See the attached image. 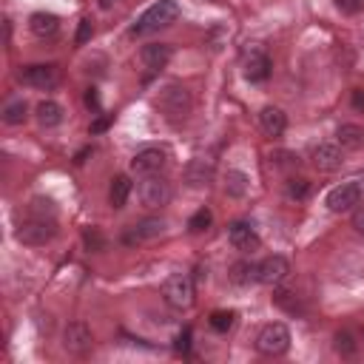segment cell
I'll return each mask as SVG.
<instances>
[{"instance_id": "obj_1", "label": "cell", "mask_w": 364, "mask_h": 364, "mask_svg": "<svg viewBox=\"0 0 364 364\" xmlns=\"http://www.w3.org/2000/svg\"><path fill=\"white\" fill-rule=\"evenodd\" d=\"M156 108H159V114L168 122H185L188 114H191V108H193L191 91L185 85H179V82H168L156 94Z\"/></svg>"}, {"instance_id": "obj_2", "label": "cell", "mask_w": 364, "mask_h": 364, "mask_svg": "<svg viewBox=\"0 0 364 364\" xmlns=\"http://www.w3.org/2000/svg\"><path fill=\"white\" fill-rule=\"evenodd\" d=\"M176 17H179V3L176 0H156L139 14V20L134 23V34H154V31L168 28L171 23H176Z\"/></svg>"}, {"instance_id": "obj_3", "label": "cell", "mask_w": 364, "mask_h": 364, "mask_svg": "<svg viewBox=\"0 0 364 364\" xmlns=\"http://www.w3.org/2000/svg\"><path fill=\"white\" fill-rule=\"evenodd\" d=\"M290 347V330L282 321H270L256 336V350L262 355H284Z\"/></svg>"}, {"instance_id": "obj_4", "label": "cell", "mask_w": 364, "mask_h": 364, "mask_svg": "<svg viewBox=\"0 0 364 364\" xmlns=\"http://www.w3.org/2000/svg\"><path fill=\"white\" fill-rule=\"evenodd\" d=\"M14 236H17V242H23V245H46V242H51V239L57 236V225H54V219L28 216V219H23V222L17 225Z\"/></svg>"}, {"instance_id": "obj_5", "label": "cell", "mask_w": 364, "mask_h": 364, "mask_svg": "<svg viewBox=\"0 0 364 364\" xmlns=\"http://www.w3.org/2000/svg\"><path fill=\"white\" fill-rule=\"evenodd\" d=\"M162 296H165V301L171 307H179V310L191 307L193 304V282H191V276H185V273L168 276L165 284H162Z\"/></svg>"}, {"instance_id": "obj_6", "label": "cell", "mask_w": 364, "mask_h": 364, "mask_svg": "<svg viewBox=\"0 0 364 364\" xmlns=\"http://www.w3.org/2000/svg\"><path fill=\"white\" fill-rule=\"evenodd\" d=\"M361 205V185L358 182H341L327 193V208L333 213H347Z\"/></svg>"}, {"instance_id": "obj_7", "label": "cell", "mask_w": 364, "mask_h": 364, "mask_svg": "<svg viewBox=\"0 0 364 364\" xmlns=\"http://www.w3.org/2000/svg\"><path fill=\"white\" fill-rule=\"evenodd\" d=\"M136 193H139V202L145 208H162L171 199V185L165 179H159V176H145L139 182V191Z\"/></svg>"}, {"instance_id": "obj_8", "label": "cell", "mask_w": 364, "mask_h": 364, "mask_svg": "<svg viewBox=\"0 0 364 364\" xmlns=\"http://www.w3.org/2000/svg\"><path fill=\"white\" fill-rule=\"evenodd\" d=\"M91 344H94V336H91V330H88V324L71 321V324L63 330V347H65V353H71V355H85V353L91 350Z\"/></svg>"}, {"instance_id": "obj_9", "label": "cell", "mask_w": 364, "mask_h": 364, "mask_svg": "<svg viewBox=\"0 0 364 364\" xmlns=\"http://www.w3.org/2000/svg\"><path fill=\"white\" fill-rule=\"evenodd\" d=\"M20 80H23L26 85H31V88L48 91V88H54V85L60 82V71H57V65H43V63H37V65H26V68L20 71Z\"/></svg>"}, {"instance_id": "obj_10", "label": "cell", "mask_w": 364, "mask_h": 364, "mask_svg": "<svg viewBox=\"0 0 364 364\" xmlns=\"http://www.w3.org/2000/svg\"><path fill=\"white\" fill-rule=\"evenodd\" d=\"M165 162H168V156H165L162 148H142L131 159V171L139 173V176H156L165 168Z\"/></svg>"}, {"instance_id": "obj_11", "label": "cell", "mask_w": 364, "mask_h": 364, "mask_svg": "<svg viewBox=\"0 0 364 364\" xmlns=\"http://www.w3.org/2000/svg\"><path fill=\"white\" fill-rule=\"evenodd\" d=\"M290 273V264H287V259L284 256H279V253H273V256H267V259H262L259 264H256V282H262V284H279V282H284V276Z\"/></svg>"}, {"instance_id": "obj_12", "label": "cell", "mask_w": 364, "mask_h": 364, "mask_svg": "<svg viewBox=\"0 0 364 364\" xmlns=\"http://www.w3.org/2000/svg\"><path fill=\"white\" fill-rule=\"evenodd\" d=\"M139 63H142V68H145L148 74L162 71V68L171 63V46H168V43H148V46H142Z\"/></svg>"}, {"instance_id": "obj_13", "label": "cell", "mask_w": 364, "mask_h": 364, "mask_svg": "<svg viewBox=\"0 0 364 364\" xmlns=\"http://www.w3.org/2000/svg\"><path fill=\"white\" fill-rule=\"evenodd\" d=\"M242 68H245V77H247L250 82H262V80H267V74H270V57H267L259 46H253V48L245 54Z\"/></svg>"}, {"instance_id": "obj_14", "label": "cell", "mask_w": 364, "mask_h": 364, "mask_svg": "<svg viewBox=\"0 0 364 364\" xmlns=\"http://www.w3.org/2000/svg\"><path fill=\"white\" fill-rule=\"evenodd\" d=\"M313 168L321 171V173H330V171H338L344 156H341V148L338 145H330V142H321L313 148Z\"/></svg>"}, {"instance_id": "obj_15", "label": "cell", "mask_w": 364, "mask_h": 364, "mask_svg": "<svg viewBox=\"0 0 364 364\" xmlns=\"http://www.w3.org/2000/svg\"><path fill=\"white\" fill-rule=\"evenodd\" d=\"M228 239H230V245H233L236 250H242V253L256 250V247L262 245V239H259L256 228H253V225H247V222H233V225L228 228Z\"/></svg>"}, {"instance_id": "obj_16", "label": "cell", "mask_w": 364, "mask_h": 364, "mask_svg": "<svg viewBox=\"0 0 364 364\" xmlns=\"http://www.w3.org/2000/svg\"><path fill=\"white\" fill-rule=\"evenodd\" d=\"M259 125H262V131H264L267 136H282L284 128H287V117H284L282 108L267 105V108H262V114H259Z\"/></svg>"}, {"instance_id": "obj_17", "label": "cell", "mask_w": 364, "mask_h": 364, "mask_svg": "<svg viewBox=\"0 0 364 364\" xmlns=\"http://www.w3.org/2000/svg\"><path fill=\"white\" fill-rule=\"evenodd\" d=\"M213 179V162L210 159H191L185 168V182L191 188H205Z\"/></svg>"}, {"instance_id": "obj_18", "label": "cell", "mask_w": 364, "mask_h": 364, "mask_svg": "<svg viewBox=\"0 0 364 364\" xmlns=\"http://www.w3.org/2000/svg\"><path fill=\"white\" fill-rule=\"evenodd\" d=\"M28 28H31V34H37V37H54L57 28H60V20H57V14L34 11V14L28 17Z\"/></svg>"}, {"instance_id": "obj_19", "label": "cell", "mask_w": 364, "mask_h": 364, "mask_svg": "<svg viewBox=\"0 0 364 364\" xmlns=\"http://www.w3.org/2000/svg\"><path fill=\"white\" fill-rule=\"evenodd\" d=\"M336 139L347 151H361L364 148V128L361 125H353V122H344V125H338Z\"/></svg>"}, {"instance_id": "obj_20", "label": "cell", "mask_w": 364, "mask_h": 364, "mask_svg": "<svg viewBox=\"0 0 364 364\" xmlns=\"http://www.w3.org/2000/svg\"><path fill=\"white\" fill-rule=\"evenodd\" d=\"M222 188H225V193H228V196H233V199H242V196L247 193V188H250V182H247V176H245L242 171H236V168H230V171H225V179H222Z\"/></svg>"}, {"instance_id": "obj_21", "label": "cell", "mask_w": 364, "mask_h": 364, "mask_svg": "<svg viewBox=\"0 0 364 364\" xmlns=\"http://www.w3.org/2000/svg\"><path fill=\"white\" fill-rule=\"evenodd\" d=\"M34 114H37V122H40L43 128H54V125L63 122V108H60L54 100H43V102L34 108Z\"/></svg>"}, {"instance_id": "obj_22", "label": "cell", "mask_w": 364, "mask_h": 364, "mask_svg": "<svg viewBox=\"0 0 364 364\" xmlns=\"http://www.w3.org/2000/svg\"><path fill=\"white\" fill-rule=\"evenodd\" d=\"M128 196H131V179H128L125 173L114 176V179H111V188H108V202H111V208H125Z\"/></svg>"}, {"instance_id": "obj_23", "label": "cell", "mask_w": 364, "mask_h": 364, "mask_svg": "<svg viewBox=\"0 0 364 364\" xmlns=\"http://www.w3.org/2000/svg\"><path fill=\"white\" fill-rule=\"evenodd\" d=\"M165 230V222L162 219H142L134 225V233L128 236V242H142V239H154Z\"/></svg>"}, {"instance_id": "obj_24", "label": "cell", "mask_w": 364, "mask_h": 364, "mask_svg": "<svg viewBox=\"0 0 364 364\" xmlns=\"http://www.w3.org/2000/svg\"><path fill=\"white\" fill-rule=\"evenodd\" d=\"M28 216H37V219H54L57 216V205L48 199V196H34L28 202Z\"/></svg>"}, {"instance_id": "obj_25", "label": "cell", "mask_w": 364, "mask_h": 364, "mask_svg": "<svg viewBox=\"0 0 364 364\" xmlns=\"http://www.w3.org/2000/svg\"><path fill=\"white\" fill-rule=\"evenodd\" d=\"M26 114H28V105H26L23 100H11V102H6V108H3V122H6V125H20V122L26 119Z\"/></svg>"}, {"instance_id": "obj_26", "label": "cell", "mask_w": 364, "mask_h": 364, "mask_svg": "<svg viewBox=\"0 0 364 364\" xmlns=\"http://www.w3.org/2000/svg\"><path fill=\"white\" fill-rule=\"evenodd\" d=\"M256 279V264H250V262H236L233 267H230V282L233 284H250Z\"/></svg>"}, {"instance_id": "obj_27", "label": "cell", "mask_w": 364, "mask_h": 364, "mask_svg": "<svg viewBox=\"0 0 364 364\" xmlns=\"http://www.w3.org/2000/svg\"><path fill=\"white\" fill-rule=\"evenodd\" d=\"M307 191H310V182L301 179V176H293V179H287V185H284V193H287L290 199H304Z\"/></svg>"}, {"instance_id": "obj_28", "label": "cell", "mask_w": 364, "mask_h": 364, "mask_svg": "<svg viewBox=\"0 0 364 364\" xmlns=\"http://www.w3.org/2000/svg\"><path fill=\"white\" fill-rule=\"evenodd\" d=\"M210 219H213V213H210L208 208H199V210L191 216V222H188V230H191V233H202V230H208Z\"/></svg>"}, {"instance_id": "obj_29", "label": "cell", "mask_w": 364, "mask_h": 364, "mask_svg": "<svg viewBox=\"0 0 364 364\" xmlns=\"http://www.w3.org/2000/svg\"><path fill=\"white\" fill-rule=\"evenodd\" d=\"M233 313L230 310H216V313H210V327L213 330H219V333H228L230 327H233Z\"/></svg>"}, {"instance_id": "obj_30", "label": "cell", "mask_w": 364, "mask_h": 364, "mask_svg": "<svg viewBox=\"0 0 364 364\" xmlns=\"http://www.w3.org/2000/svg\"><path fill=\"white\" fill-rule=\"evenodd\" d=\"M333 347H336V353L344 355V358H347V355H355V350H358V344L353 341L350 333H336V344H333Z\"/></svg>"}, {"instance_id": "obj_31", "label": "cell", "mask_w": 364, "mask_h": 364, "mask_svg": "<svg viewBox=\"0 0 364 364\" xmlns=\"http://www.w3.org/2000/svg\"><path fill=\"white\" fill-rule=\"evenodd\" d=\"M273 299H276V304H279V307H284V310H290V313H296V307H299V304L293 301L296 296H293L290 290H279Z\"/></svg>"}, {"instance_id": "obj_32", "label": "cell", "mask_w": 364, "mask_h": 364, "mask_svg": "<svg viewBox=\"0 0 364 364\" xmlns=\"http://www.w3.org/2000/svg\"><path fill=\"white\" fill-rule=\"evenodd\" d=\"M336 6H338V11H344V14H358V11L364 9V0H336Z\"/></svg>"}, {"instance_id": "obj_33", "label": "cell", "mask_w": 364, "mask_h": 364, "mask_svg": "<svg viewBox=\"0 0 364 364\" xmlns=\"http://www.w3.org/2000/svg\"><path fill=\"white\" fill-rule=\"evenodd\" d=\"M270 159H273L279 168H290V165H296V162H299V159H296L293 154H287V151H279V154H273Z\"/></svg>"}, {"instance_id": "obj_34", "label": "cell", "mask_w": 364, "mask_h": 364, "mask_svg": "<svg viewBox=\"0 0 364 364\" xmlns=\"http://www.w3.org/2000/svg\"><path fill=\"white\" fill-rule=\"evenodd\" d=\"M353 228H355L358 236H364V205H358V208L353 210Z\"/></svg>"}, {"instance_id": "obj_35", "label": "cell", "mask_w": 364, "mask_h": 364, "mask_svg": "<svg viewBox=\"0 0 364 364\" xmlns=\"http://www.w3.org/2000/svg\"><path fill=\"white\" fill-rule=\"evenodd\" d=\"M91 34H94V26H91V20H82V23H80V31H77V43H85V40H91Z\"/></svg>"}, {"instance_id": "obj_36", "label": "cell", "mask_w": 364, "mask_h": 364, "mask_svg": "<svg viewBox=\"0 0 364 364\" xmlns=\"http://www.w3.org/2000/svg\"><path fill=\"white\" fill-rule=\"evenodd\" d=\"M85 242H88V247L94 245L97 250H102V239H100V233H94V230H88V233H85Z\"/></svg>"}, {"instance_id": "obj_37", "label": "cell", "mask_w": 364, "mask_h": 364, "mask_svg": "<svg viewBox=\"0 0 364 364\" xmlns=\"http://www.w3.org/2000/svg\"><path fill=\"white\" fill-rule=\"evenodd\" d=\"M353 105H355L358 111H364V88H355V91H353Z\"/></svg>"}, {"instance_id": "obj_38", "label": "cell", "mask_w": 364, "mask_h": 364, "mask_svg": "<svg viewBox=\"0 0 364 364\" xmlns=\"http://www.w3.org/2000/svg\"><path fill=\"white\" fill-rule=\"evenodd\" d=\"M85 102H88V108H97V105H100V100H97V91H94V88H88Z\"/></svg>"}, {"instance_id": "obj_39", "label": "cell", "mask_w": 364, "mask_h": 364, "mask_svg": "<svg viewBox=\"0 0 364 364\" xmlns=\"http://www.w3.org/2000/svg\"><path fill=\"white\" fill-rule=\"evenodd\" d=\"M176 347H179V350H188V330H185V333L179 336V341H176Z\"/></svg>"}, {"instance_id": "obj_40", "label": "cell", "mask_w": 364, "mask_h": 364, "mask_svg": "<svg viewBox=\"0 0 364 364\" xmlns=\"http://www.w3.org/2000/svg\"><path fill=\"white\" fill-rule=\"evenodd\" d=\"M105 3H111V0H105Z\"/></svg>"}]
</instances>
